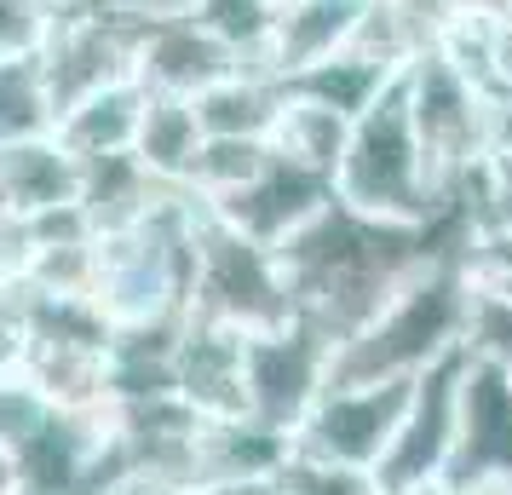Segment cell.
<instances>
[{"label": "cell", "mask_w": 512, "mask_h": 495, "mask_svg": "<svg viewBox=\"0 0 512 495\" xmlns=\"http://www.w3.org/2000/svg\"><path fill=\"white\" fill-rule=\"evenodd\" d=\"M47 6H52V12H58V6H75V0H47Z\"/></svg>", "instance_id": "obj_38"}, {"label": "cell", "mask_w": 512, "mask_h": 495, "mask_svg": "<svg viewBox=\"0 0 512 495\" xmlns=\"http://www.w3.org/2000/svg\"><path fill=\"white\" fill-rule=\"evenodd\" d=\"M58 409V403L35 386V380L24 375V369H12V375H0V449L12 455V449L24 444L29 432H41L47 426V415Z\"/></svg>", "instance_id": "obj_26"}, {"label": "cell", "mask_w": 512, "mask_h": 495, "mask_svg": "<svg viewBox=\"0 0 512 495\" xmlns=\"http://www.w3.org/2000/svg\"><path fill=\"white\" fill-rule=\"evenodd\" d=\"M265 156H271L265 139H208L185 190L196 202H219V196H231L236 185H248L259 167H265Z\"/></svg>", "instance_id": "obj_24"}, {"label": "cell", "mask_w": 512, "mask_h": 495, "mask_svg": "<svg viewBox=\"0 0 512 495\" xmlns=\"http://www.w3.org/2000/svg\"><path fill=\"white\" fill-rule=\"evenodd\" d=\"M495 156H512V87L495 93Z\"/></svg>", "instance_id": "obj_33"}, {"label": "cell", "mask_w": 512, "mask_h": 495, "mask_svg": "<svg viewBox=\"0 0 512 495\" xmlns=\"http://www.w3.org/2000/svg\"><path fill=\"white\" fill-rule=\"evenodd\" d=\"M185 317L202 323H225L236 334L277 329L294 317L288 288H282L277 254L248 242L242 231H231L225 219H213L196 202V225H190V294Z\"/></svg>", "instance_id": "obj_5"}, {"label": "cell", "mask_w": 512, "mask_h": 495, "mask_svg": "<svg viewBox=\"0 0 512 495\" xmlns=\"http://www.w3.org/2000/svg\"><path fill=\"white\" fill-rule=\"evenodd\" d=\"M242 64H254V58L236 47L231 35H219L213 24H202L196 12L144 24L139 87L156 98H196V93H208L213 81H225L231 70H242Z\"/></svg>", "instance_id": "obj_11"}, {"label": "cell", "mask_w": 512, "mask_h": 495, "mask_svg": "<svg viewBox=\"0 0 512 495\" xmlns=\"http://www.w3.org/2000/svg\"><path fill=\"white\" fill-rule=\"evenodd\" d=\"M196 495H282L277 478H219V484H202Z\"/></svg>", "instance_id": "obj_31"}, {"label": "cell", "mask_w": 512, "mask_h": 495, "mask_svg": "<svg viewBox=\"0 0 512 495\" xmlns=\"http://www.w3.org/2000/svg\"><path fill=\"white\" fill-rule=\"evenodd\" d=\"M403 403H409V380H369V386L328 380L323 398L294 426V455L351 467V472H374L386 444H392Z\"/></svg>", "instance_id": "obj_8"}, {"label": "cell", "mask_w": 512, "mask_h": 495, "mask_svg": "<svg viewBox=\"0 0 512 495\" xmlns=\"http://www.w3.org/2000/svg\"><path fill=\"white\" fill-rule=\"evenodd\" d=\"M495 24H501V35H507V47H512V0H495Z\"/></svg>", "instance_id": "obj_35"}, {"label": "cell", "mask_w": 512, "mask_h": 495, "mask_svg": "<svg viewBox=\"0 0 512 495\" xmlns=\"http://www.w3.org/2000/svg\"><path fill=\"white\" fill-rule=\"evenodd\" d=\"M380 495H443V490H380Z\"/></svg>", "instance_id": "obj_37"}, {"label": "cell", "mask_w": 512, "mask_h": 495, "mask_svg": "<svg viewBox=\"0 0 512 495\" xmlns=\"http://www.w3.org/2000/svg\"><path fill=\"white\" fill-rule=\"evenodd\" d=\"M12 369H18V323H12V300H0V375H12Z\"/></svg>", "instance_id": "obj_32"}, {"label": "cell", "mask_w": 512, "mask_h": 495, "mask_svg": "<svg viewBox=\"0 0 512 495\" xmlns=\"http://www.w3.org/2000/svg\"><path fill=\"white\" fill-rule=\"evenodd\" d=\"M455 208L472 225H512V156H489L461 190H455Z\"/></svg>", "instance_id": "obj_27"}, {"label": "cell", "mask_w": 512, "mask_h": 495, "mask_svg": "<svg viewBox=\"0 0 512 495\" xmlns=\"http://www.w3.org/2000/svg\"><path fill=\"white\" fill-rule=\"evenodd\" d=\"M466 484H512V369L466 352L461 398H455V449L443 490Z\"/></svg>", "instance_id": "obj_10"}, {"label": "cell", "mask_w": 512, "mask_h": 495, "mask_svg": "<svg viewBox=\"0 0 512 495\" xmlns=\"http://www.w3.org/2000/svg\"><path fill=\"white\" fill-rule=\"evenodd\" d=\"M139 41H144V24L127 18V12H110L98 0L58 6L47 24V41L35 52V64L47 75L52 110H70L75 98L139 81Z\"/></svg>", "instance_id": "obj_6"}, {"label": "cell", "mask_w": 512, "mask_h": 495, "mask_svg": "<svg viewBox=\"0 0 512 495\" xmlns=\"http://www.w3.org/2000/svg\"><path fill=\"white\" fill-rule=\"evenodd\" d=\"M334 202H346L351 213H369L386 225H432L449 196L420 162L415 127H409V104H403V70L380 87L369 110L351 116L346 150L334 162Z\"/></svg>", "instance_id": "obj_3"}, {"label": "cell", "mask_w": 512, "mask_h": 495, "mask_svg": "<svg viewBox=\"0 0 512 495\" xmlns=\"http://www.w3.org/2000/svg\"><path fill=\"white\" fill-rule=\"evenodd\" d=\"M294 455V438L254 415H225L202 421L196 432V461H190V490L219 484V478H277Z\"/></svg>", "instance_id": "obj_16"}, {"label": "cell", "mask_w": 512, "mask_h": 495, "mask_svg": "<svg viewBox=\"0 0 512 495\" xmlns=\"http://www.w3.org/2000/svg\"><path fill=\"white\" fill-rule=\"evenodd\" d=\"M466 231H472V219L455 202L432 225H386L369 213H351L346 202H328L271 254H277L294 317L317 323L340 346L392 300L397 283L420 260H432L443 248H461Z\"/></svg>", "instance_id": "obj_1"}, {"label": "cell", "mask_w": 512, "mask_h": 495, "mask_svg": "<svg viewBox=\"0 0 512 495\" xmlns=\"http://www.w3.org/2000/svg\"><path fill=\"white\" fill-rule=\"evenodd\" d=\"M346 133H351V121L340 116V110H328L317 98L282 87L277 121H271L265 144H271L277 156H288L294 167H311V173L334 179V162H340V150H346Z\"/></svg>", "instance_id": "obj_21"}, {"label": "cell", "mask_w": 512, "mask_h": 495, "mask_svg": "<svg viewBox=\"0 0 512 495\" xmlns=\"http://www.w3.org/2000/svg\"><path fill=\"white\" fill-rule=\"evenodd\" d=\"M461 248H443L432 260H420L397 294L374 311L363 329L334 346V369L328 380L346 386H369V380H415L432 363L466 346V323H472V288L461 277Z\"/></svg>", "instance_id": "obj_2"}, {"label": "cell", "mask_w": 512, "mask_h": 495, "mask_svg": "<svg viewBox=\"0 0 512 495\" xmlns=\"http://www.w3.org/2000/svg\"><path fill=\"white\" fill-rule=\"evenodd\" d=\"M139 116H144V87L139 81H121V87L87 93V98H75L70 110H58L52 139L64 144L75 162L127 156L133 150V133H139Z\"/></svg>", "instance_id": "obj_17"}, {"label": "cell", "mask_w": 512, "mask_h": 495, "mask_svg": "<svg viewBox=\"0 0 512 495\" xmlns=\"http://www.w3.org/2000/svg\"><path fill=\"white\" fill-rule=\"evenodd\" d=\"M52 6L47 0H0V64L6 58H35L47 41Z\"/></svg>", "instance_id": "obj_29"}, {"label": "cell", "mask_w": 512, "mask_h": 495, "mask_svg": "<svg viewBox=\"0 0 512 495\" xmlns=\"http://www.w3.org/2000/svg\"><path fill=\"white\" fill-rule=\"evenodd\" d=\"M202 121L190 110V98H156L144 93V116H139V133H133V162L167 190H185L190 173H196V156H202Z\"/></svg>", "instance_id": "obj_18"}, {"label": "cell", "mask_w": 512, "mask_h": 495, "mask_svg": "<svg viewBox=\"0 0 512 495\" xmlns=\"http://www.w3.org/2000/svg\"><path fill=\"white\" fill-rule=\"evenodd\" d=\"M139 495H196V490H173V484H162V490H139Z\"/></svg>", "instance_id": "obj_36"}, {"label": "cell", "mask_w": 512, "mask_h": 495, "mask_svg": "<svg viewBox=\"0 0 512 495\" xmlns=\"http://www.w3.org/2000/svg\"><path fill=\"white\" fill-rule=\"evenodd\" d=\"M58 110H52L47 75L35 58H6L0 64V150L29 139H47Z\"/></svg>", "instance_id": "obj_23"}, {"label": "cell", "mask_w": 512, "mask_h": 495, "mask_svg": "<svg viewBox=\"0 0 512 495\" xmlns=\"http://www.w3.org/2000/svg\"><path fill=\"white\" fill-rule=\"evenodd\" d=\"M397 70H386V64H374V58H363V52H334V58H323V64H311L305 75H294V81H282L288 93H305L317 98V104H328V110H340V116H357V110H369L374 98H380V87L392 81Z\"/></svg>", "instance_id": "obj_22"}, {"label": "cell", "mask_w": 512, "mask_h": 495, "mask_svg": "<svg viewBox=\"0 0 512 495\" xmlns=\"http://www.w3.org/2000/svg\"><path fill=\"white\" fill-rule=\"evenodd\" d=\"M277 484H282V495H380L374 490V472L328 467V461H305V455H288Z\"/></svg>", "instance_id": "obj_28"}, {"label": "cell", "mask_w": 512, "mask_h": 495, "mask_svg": "<svg viewBox=\"0 0 512 495\" xmlns=\"http://www.w3.org/2000/svg\"><path fill=\"white\" fill-rule=\"evenodd\" d=\"M403 104H409L420 162L455 202V190L495 156V93L461 75L438 47H420L403 64Z\"/></svg>", "instance_id": "obj_4"}, {"label": "cell", "mask_w": 512, "mask_h": 495, "mask_svg": "<svg viewBox=\"0 0 512 495\" xmlns=\"http://www.w3.org/2000/svg\"><path fill=\"white\" fill-rule=\"evenodd\" d=\"M443 495H512V484H466V490H443Z\"/></svg>", "instance_id": "obj_34"}, {"label": "cell", "mask_w": 512, "mask_h": 495, "mask_svg": "<svg viewBox=\"0 0 512 495\" xmlns=\"http://www.w3.org/2000/svg\"><path fill=\"white\" fill-rule=\"evenodd\" d=\"M282 104V81L265 75L259 64H242L225 81H213L208 93L190 98V110L202 121L208 139H265Z\"/></svg>", "instance_id": "obj_19"}, {"label": "cell", "mask_w": 512, "mask_h": 495, "mask_svg": "<svg viewBox=\"0 0 512 495\" xmlns=\"http://www.w3.org/2000/svg\"><path fill=\"white\" fill-rule=\"evenodd\" d=\"M75 196H81V162L52 133L0 150V225L75 208Z\"/></svg>", "instance_id": "obj_15"}, {"label": "cell", "mask_w": 512, "mask_h": 495, "mask_svg": "<svg viewBox=\"0 0 512 495\" xmlns=\"http://www.w3.org/2000/svg\"><path fill=\"white\" fill-rule=\"evenodd\" d=\"M363 6L369 0H277L254 47V64L265 75H277V81H294L311 64L351 47Z\"/></svg>", "instance_id": "obj_13"}, {"label": "cell", "mask_w": 512, "mask_h": 495, "mask_svg": "<svg viewBox=\"0 0 512 495\" xmlns=\"http://www.w3.org/2000/svg\"><path fill=\"white\" fill-rule=\"evenodd\" d=\"M328 369H334V340L305 317L242 334V415L294 438L305 409L323 398Z\"/></svg>", "instance_id": "obj_7"}, {"label": "cell", "mask_w": 512, "mask_h": 495, "mask_svg": "<svg viewBox=\"0 0 512 495\" xmlns=\"http://www.w3.org/2000/svg\"><path fill=\"white\" fill-rule=\"evenodd\" d=\"M167 196V185H156L150 173H144L133 156H104V162H81V196H75V208L87 213V225L93 236L104 231H121V225H133L144 213L156 208Z\"/></svg>", "instance_id": "obj_20"}, {"label": "cell", "mask_w": 512, "mask_h": 495, "mask_svg": "<svg viewBox=\"0 0 512 495\" xmlns=\"http://www.w3.org/2000/svg\"><path fill=\"white\" fill-rule=\"evenodd\" d=\"M461 363H466V346L409 380V403H403L392 444H386L380 467H374V490H443L449 449H455Z\"/></svg>", "instance_id": "obj_9"}, {"label": "cell", "mask_w": 512, "mask_h": 495, "mask_svg": "<svg viewBox=\"0 0 512 495\" xmlns=\"http://www.w3.org/2000/svg\"><path fill=\"white\" fill-rule=\"evenodd\" d=\"M334 202V185H328L323 173H311V167H294L288 156H265L248 185H236L231 196H219V202H202L213 219H225L231 231H242L248 242L259 248H277L288 236L300 231L311 213H323Z\"/></svg>", "instance_id": "obj_12"}, {"label": "cell", "mask_w": 512, "mask_h": 495, "mask_svg": "<svg viewBox=\"0 0 512 495\" xmlns=\"http://www.w3.org/2000/svg\"><path fill=\"white\" fill-rule=\"evenodd\" d=\"M110 12H127L139 24H156V18H179V12H196V0H98Z\"/></svg>", "instance_id": "obj_30"}, {"label": "cell", "mask_w": 512, "mask_h": 495, "mask_svg": "<svg viewBox=\"0 0 512 495\" xmlns=\"http://www.w3.org/2000/svg\"><path fill=\"white\" fill-rule=\"evenodd\" d=\"M173 369H179V398H185L202 421L242 415V334L236 329L185 317Z\"/></svg>", "instance_id": "obj_14"}, {"label": "cell", "mask_w": 512, "mask_h": 495, "mask_svg": "<svg viewBox=\"0 0 512 495\" xmlns=\"http://www.w3.org/2000/svg\"><path fill=\"white\" fill-rule=\"evenodd\" d=\"M455 260H461V277L472 288V300L512 306V225H472Z\"/></svg>", "instance_id": "obj_25"}]
</instances>
